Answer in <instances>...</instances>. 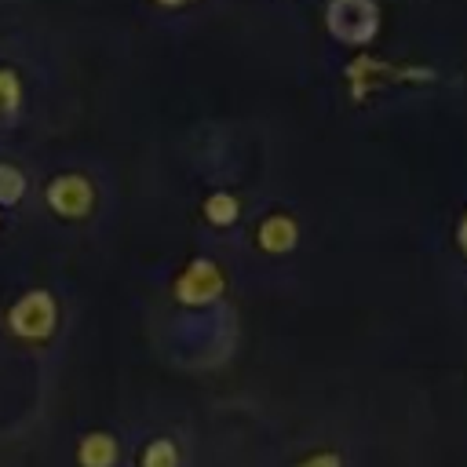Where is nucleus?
I'll use <instances>...</instances> for the list:
<instances>
[{
    "mask_svg": "<svg viewBox=\"0 0 467 467\" xmlns=\"http://www.w3.org/2000/svg\"><path fill=\"white\" fill-rule=\"evenodd\" d=\"M11 328L18 336H29V339H40L55 328V303L47 292H29L22 296L15 306H11Z\"/></svg>",
    "mask_w": 467,
    "mask_h": 467,
    "instance_id": "nucleus-1",
    "label": "nucleus"
},
{
    "mask_svg": "<svg viewBox=\"0 0 467 467\" xmlns=\"http://www.w3.org/2000/svg\"><path fill=\"white\" fill-rule=\"evenodd\" d=\"M219 292H223V274L212 259H193L175 281V296L182 303H212Z\"/></svg>",
    "mask_w": 467,
    "mask_h": 467,
    "instance_id": "nucleus-2",
    "label": "nucleus"
},
{
    "mask_svg": "<svg viewBox=\"0 0 467 467\" xmlns=\"http://www.w3.org/2000/svg\"><path fill=\"white\" fill-rule=\"evenodd\" d=\"M91 182L84 175H62L47 186V201L58 215H84L91 208Z\"/></svg>",
    "mask_w": 467,
    "mask_h": 467,
    "instance_id": "nucleus-3",
    "label": "nucleus"
},
{
    "mask_svg": "<svg viewBox=\"0 0 467 467\" xmlns=\"http://www.w3.org/2000/svg\"><path fill=\"white\" fill-rule=\"evenodd\" d=\"M296 241H299V226H296V219H288V215H270V219L259 226V248H263V252L281 255V252L296 248Z\"/></svg>",
    "mask_w": 467,
    "mask_h": 467,
    "instance_id": "nucleus-4",
    "label": "nucleus"
},
{
    "mask_svg": "<svg viewBox=\"0 0 467 467\" xmlns=\"http://www.w3.org/2000/svg\"><path fill=\"white\" fill-rule=\"evenodd\" d=\"M117 460V441L109 434H88L80 441V463L84 467H113Z\"/></svg>",
    "mask_w": 467,
    "mask_h": 467,
    "instance_id": "nucleus-5",
    "label": "nucleus"
},
{
    "mask_svg": "<svg viewBox=\"0 0 467 467\" xmlns=\"http://www.w3.org/2000/svg\"><path fill=\"white\" fill-rule=\"evenodd\" d=\"M237 197H230V193H212L208 201H204V215L215 223V226H230L234 219H237Z\"/></svg>",
    "mask_w": 467,
    "mask_h": 467,
    "instance_id": "nucleus-6",
    "label": "nucleus"
},
{
    "mask_svg": "<svg viewBox=\"0 0 467 467\" xmlns=\"http://www.w3.org/2000/svg\"><path fill=\"white\" fill-rule=\"evenodd\" d=\"M22 193H26V179H22V171L11 168V164H0V204H15Z\"/></svg>",
    "mask_w": 467,
    "mask_h": 467,
    "instance_id": "nucleus-7",
    "label": "nucleus"
},
{
    "mask_svg": "<svg viewBox=\"0 0 467 467\" xmlns=\"http://www.w3.org/2000/svg\"><path fill=\"white\" fill-rule=\"evenodd\" d=\"M18 95H22L18 77H15L11 69H0V120L18 109Z\"/></svg>",
    "mask_w": 467,
    "mask_h": 467,
    "instance_id": "nucleus-8",
    "label": "nucleus"
},
{
    "mask_svg": "<svg viewBox=\"0 0 467 467\" xmlns=\"http://www.w3.org/2000/svg\"><path fill=\"white\" fill-rule=\"evenodd\" d=\"M142 467H179V452L171 441H153L146 452H142Z\"/></svg>",
    "mask_w": 467,
    "mask_h": 467,
    "instance_id": "nucleus-9",
    "label": "nucleus"
},
{
    "mask_svg": "<svg viewBox=\"0 0 467 467\" xmlns=\"http://www.w3.org/2000/svg\"><path fill=\"white\" fill-rule=\"evenodd\" d=\"M299 467H343V460H339L336 452H314V456H306Z\"/></svg>",
    "mask_w": 467,
    "mask_h": 467,
    "instance_id": "nucleus-10",
    "label": "nucleus"
},
{
    "mask_svg": "<svg viewBox=\"0 0 467 467\" xmlns=\"http://www.w3.org/2000/svg\"><path fill=\"white\" fill-rule=\"evenodd\" d=\"M460 248H463V255H467V215H463V223H460Z\"/></svg>",
    "mask_w": 467,
    "mask_h": 467,
    "instance_id": "nucleus-11",
    "label": "nucleus"
},
{
    "mask_svg": "<svg viewBox=\"0 0 467 467\" xmlns=\"http://www.w3.org/2000/svg\"><path fill=\"white\" fill-rule=\"evenodd\" d=\"M161 4H190V0H161Z\"/></svg>",
    "mask_w": 467,
    "mask_h": 467,
    "instance_id": "nucleus-12",
    "label": "nucleus"
}]
</instances>
